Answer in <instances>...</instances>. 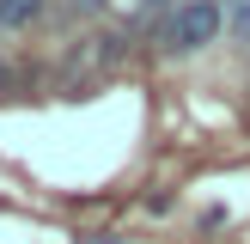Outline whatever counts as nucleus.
<instances>
[{
	"instance_id": "obj_1",
	"label": "nucleus",
	"mask_w": 250,
	"mask_h": 244,
	"mask_svg": "<svg viewBox=\"0 0 250 244\" xmlns=\"http://www.w3.org/2000/svg\"><path fill=\"white\" fill-rule=\"evenodd\" d=\"M220 37V6L214 0H183V6H171V19L159 24V43L171 49V55H195V49H208Z\"/></svg>"
},
{
	"instance_id": "obj_2",
	"label": "nucleus",
	"mask_w": 250,
	"mask_h": 244,
	"mask_svg": "<svg viewBox=\"0 0 250 244\" xmlns=\"http://www.w3.org/2000/svg\"><path fill=\"white\" fill-rule=\"evenodd\" d=\"M122 49H128V31H110V37H85L80 49H67L61 73H67V80H73V73H80V80H85V73H104V67H116V61H122Z\"/></svg>"
},
{
	"instance_id": "obj_3",
	"label": "nucleus",
	"mask_w": 250,
	"mask_h": 244,
	"mask_svg": "<svg viewBox=\"0 0 250 244\" xmlns=\"http://www.w3.org/2000/svg\"><path fill=\"white\" fill-rule=\"evenodd\" d=\"M49 0H0V19H6V31H24L31 19H43Z\"/></svg>"
},
{
	"instance_id": "obj_4",
	"label": "nucleus",
	"mask_w": 250,
	"mask_h": 244,
	"mask_svg": "<svg viewBox=\"0 0 250 244\" xmlns=\"http://www.w3.org/2000/svg\"><path fill=\"white\" fill-rule=\"evenodd\" d=\"M226 37L250 43V0H226Z\"/></svg>"
},
{
	"instance_id": "obj_5",
	"label": "nucleus",
	"mask_w": 250,
	"mask_h": 244,
	"mask_svg": "<svg viewBox=\"0 0 250 244\" xmlns=\"http://www.w3.org/2000/svg\"><path fill=\"white\" fill-rule=\"evenodd\" d=\"M159 12H165V0H134V19H128V31H146V24H153ZM165 19H171V12H165Z\"/></svg>"
},
{
	"instance_id": "obj_6",
	"label": "nucleus",
	"mask_w": 250,
	"mask_h": 244,
	"mask_svg": "<svg viewBox=\"0 0 250 244\" xmlns=\"http://www.w3.org/2000/svg\"><path fill=\"white\" fill-rule=\"evenodd\" d=\"M110 0H73V12H104Z\"/></svg>"
},
{
	"instance_id": "obj_7",
	"label": "nucleus",
	"mask_w": 250,
	"mask_h": 244,
	"mask_svg": "<svg viewBox=\"0 0 250 244\" xmlns=\"http://www.w3.org/2000/svg\"><path fill=\"white\" fill-rule=\"evenodd\" d=\"M0 98H12V67H0Z\"/></svg>"
},
{
	"instance_id": "obj_8",
	"label": "nucleus",
	"mask_w": 250,
	"mask_h": 244,
	"mask_svg": "<svg viewBox=\"0 0 250 244\" xmlns=\"http://www.w3.org/2000/svg\"><path fill=\"white\" fill-rule=\"evenodd\" d=\"M0 31H6V19H0Z\"/></svg>"
}]
</instances>
